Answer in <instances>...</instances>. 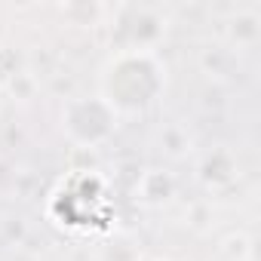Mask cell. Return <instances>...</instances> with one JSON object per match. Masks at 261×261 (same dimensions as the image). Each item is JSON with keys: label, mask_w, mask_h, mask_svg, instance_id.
Masks as SVG:
<instances>
[{"label": "cell", "mask_w": 261, "mask_h": 261, "mask_svg": "<svg viewBox=\"0 0 261 261\" xmlns=\"http://www.w3.org/2000/svg\"><path fill=\"white\" fill-rule=\"evenodd\" d=\"M166 86V68L151 49H120L98 74V95L114 108V114L148 111Z\"/></svg>", "instance_id": "6da1fadb"}, {"label": "cell", "mask_w": 261, "mask_h": 261, "mask_svg": "<svg viewBox=\"0 0 261 261\" xmlns=\"http://www.w3.org/2000/svg\"><path fill=\"white\" fill-rule=\"evenodd\" d=\"M117 129L114 108L95 92L83 98H71L62 111V133L77 148H98L105 145Z\"/></svg>", "instance_id": "7a4b0ae2"}, {"label": "cell", "mask_w": 261, "mask_h": 261, "mask_svg": "<svg viewBox=\"0 0 261 261\" xmlns=\"http://www.w3.org/2000/svg\"><path fill=\"white\" fill-rule=\"evenodd\" d=\"M139 197L148 203V206H163L175 197V181L169 172L163 169H148L139 181Z\"/></svg>", "instance_id": "3957f363"}, {"label": "cell", "mask_w": 261, "mask_h": 261, "mask_svg": "<svg viewBox=\"0 0 261 261\" xmlns=\"http://www.w3.org/2000/svg\"><path fill=\"white\" fill-rule=\"evenodd\" d=\"M258 25H261V22H258V13H255V10L237 13V19H230V25H227L230 43H233L237 49H252V46L258 43V37H261V28H258Z\"/></svg>", "instance_id": "277c9868"}, {"label": "cell", "mask_w": 261, "mask_h": 261, "mask_svg": "<svg viewBox=\"0 0 261 261\" xmlns=\"http://www.w3.org/2000/svg\"><path fill=\"white\" fill-rule=\"evenodd\" d=\"M101 261H142V252H139L136 240H129V237H114V240L101 249Z\"/></svg>", "instance_id": "5b68a950"}, {"label": "cell", "mask_w": 261, "mask_h": 261, "mask_svg": "<svg viewBox=\"0 0 261 261\" xmlns=\"http://www.w3.org/2000/svg\"><path fill=\"white\" fill-rule=\"evenodd\" d=\"M142 261H166V258H154V255H142Z\"/></svg>", "instance_id": "8992f818"}, {"label": "cell", "mask_w": 261, "mask_h": 261, "mask_svg": "<svg viewBox=\"0 0 261 261\" xmlns=\"http://www.w3.org/2000/svg\"><path fill=\"white\" fill-rule=\"evenodd\" d=\"M4 98H7V92H4V83H0V108H4Z\"/></svg>", "instance_id": "52a82bcc"}]
</instances>
